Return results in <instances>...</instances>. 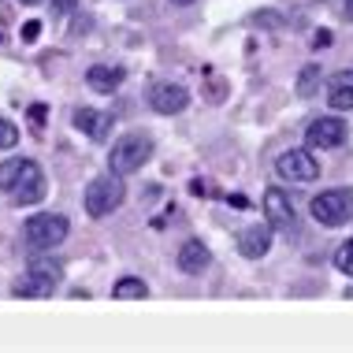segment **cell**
Instances as JSON below:
<instances>
[{"label": "cell", "mask_w": 353, "mask_h": 353, "mask_svg": "<svg viewBox=\"0 0 353 353\" xmlns=\"http://www.w3.org/2000/svg\"><path fill=\"white\" fill-rule=\"evenodd\" d=\"M335 268L353 279V238H346V242H342L339 250H335Z\"/></svg>", "instance_id": "19"}, {"label": "cell", "mask_w": 353, "mask_h": 353, "mask_svg": "<svg viewBox=\"0 0 353 353\" xmlns=\"http://www.w3.org/2000/svg\"><path fill=\"white\" fill-rule=\"evenodd\" d=\"M342 19H350V23H353V0H342Z\"/></svg>", "instance_id": "24"}, {"label": "cell", "mask_w": 353, "mask_h": 353, "mask_svg": "<svg viewBox=\"0 0 353 353\" xmlns=\"http://www.w3.org/2000/svg\"><path fill=\"white\" fill-rule=\"evenodd\" d=\"M123 79H127V71H123V68H108V63H97V68L85 71V82H90L97 93H112V90H119Z\"/></svg>", "instance_id": "14"}, {"label": "cell", "mask_w": 353, "mask_h": 353, "mask_svg": "<svg viewBox=\"0 0 353 353\" xmlns=\"http://www.w3.org/2000/svg\"><path fill=\"white\" fill-rule=\"evenodd\" d=\"M331 45V30H316L312 34V49H327Z\"/></svg>", "instance_id": "22"}, {"label": "cell", "mask_w": 353, "mask_h": 353, "mask_svg": "<svg viewBox=\"0 0 353 353\" xmlns=\"http://www.w3.org/2000/svg\"><path fill=\"white\" fill-rule=\"evenodd\" d=\"M52 290H56V283L41 279V275H34V272H26L23 279H19V283L12 286V294H15V298H49Z\"/></svg>", "instance_id": "15"}, {"label": "cell", "mask_w": 353, "mask_h": 353, "mask_svg": "<svg viewBox=\"0 0 353 353\" xmlns=\"http://www.w3.org/2000/svg\"><path fill=\"white\" fill-rule=\"evenodd\" d=\"M171 4H179V8H186V4H194V0H171Z\"/></svg>", "instance_id": "26"}, {"label": "cell", "mask_w": 353, "mask_h": 353, "mask_svg": "<svg viewBox=\"0 0 353 353\" xmlns=\"http://www.w3.org/2000/svg\"><path fill=\"white\" fill-rule=\"evenodd\" d=\"M327 104L335 112H353V71H342L327 82Z\"/></svg>", "instance_id": "13"}, {"label": "cell", "mask_w": 353, "mask_h": 353, "mask_svg": "<svg viewBox=\"0 0 353 353\" xmlns=\"http://www.w3.org/2000/svg\"><path fill=\"white\" fill-rule=\"evenodd\" d=\"M37 34H41V23H37V19H30V23L23 26V41H37Z\"/></svg>", "instance_id": "21"}, {"label": "cell", "mask_w": 353, "mask_h": 353, "mask_svg": "<svg viewBox=\"0 0 353 353\" xmlns=\"http://www.w3.org/2000/svg\"><path fill=\"white\" fill-rule=\"evenodd\" d=\"M71 8H74V4H71V0H56V12H60V15H68V12H71Z\"/></svg>", "instance_id": "25"}, {"label": "cell", "mask_w": 353, "mask_h": 353, "mask_svg": "<svg viewBox=\"0 0 353 353\" xmlns=\"http://www.w3.org/2000/svg\"><path fill=\"white\" fill-rule=\"evenodd\" d=\"M112 298H116V301H134L138 298L141 301V298H149V286L141 283L138 275H123V279L112 286Z\"/></svg>", "instance_id": "16"}, {"label": "cell", "mask_w": 353, "mask_h": 353, "mask_svg": "<svg viewBox=\"0 0 353 353\" xmlns=\"http://www.w3.org/2000/svg\"><path fill=\"white\" fill-rule=\"evenodd\" d=\"M68 231H71L68 216H60V212H37V216H30L23 223V242L30 245L34 253H49V250H56V245H63Z\"/></svg>", "instance_id": "3"}, {"label": "cell", "mask_w": 353, "mask_h": 353, "mask_svg": "<svg viewBox=\"0 0 353 353\" xmlns=\"http://www.w3.org/2000/svg\"><path fill=\"white\" fill-rule=\"evenodd\" d=\"M26 272L41 275V279H49V283H56V286H60V279H63V268H60V264H56V261H41V256H34Z\"/></svg>", "instance_id": "18"}, {"label": "cell", "mask_w": 353, "mask_h": 353, "mask_svg": "<svg viewBox=\"0 0 353 353\" xmlns=\"http://www.w3.org/2000/svg\"><path fill=\"white\" fill-rule=\"evenodd\" d=\"M19 4H41V0H19Z\"/></svg>", "instance_id": "27"}, {"label": "cell", "mask_w": 353, "mask_h": 353, "mask_svg": "<svg viewBox=\"0 0 353 353\" xmlns=\"http://www.w3.org/2000/svg\"><path fill=\"white\" fill-rule=\"evenodd\" d=\"M0 190L8 194L12 205H37L45 197V175L34 160L12 157L0 164Z\"/></svg>", "instance_id": "1"}, {"label": "cell", "mask_w": 353, "mask_h": 353, "mask_svg": "<svg viewBox=\"0 0 353 353\" xmlns=\"http://www.w3.org/2000/svg\"><path fill=\"white\" fill-rule=\"evenodd\" d=\"M309 212L320 227H342L353 216V197L346 190H323L320 197H312Z\"/></svg>", "instance_id": "5"}, {"label": "cell", "mask_w": 353, "mask_h": 353, "mask_svg": "<svg viewBox=\"0 0 353 353\" xmlns=\"http://www.w3.org/2000/svg\"><path fill=\"white\" fill-rule=\"evenodd\" d=\"M15 141H19V127L0 116V149H15Z\"/></svg>", "instance_id": "20"}, {"label": "cell", "mask_w": 353, "mask_h": 353, "mask_svg": "<svg viewBox=\"0 0 353 353\" xmlns=\"http://www.w3.org/2000/svg\"><path fill=\"white\" fill-rule=\"evenodd\" d=\"M30 119H34V127H45V104H34V108H30Z\"/></svg>", "instance_id": "23"}, {"label": "cell", "mask_w": 353, "mask_h": 353, "mask_svg": "<svg viewBox=\"0 0 353 353\" xmlns=\"http://www.w3.org/2000/svg\"><path fill=\"white\" fill-rule=\"evenodd\" d=\"M74 127H79L90 141H104L112 134V127H116V119H112L108 112H97V108H79L74 112Z\"/></svg>", "instance_id": "11"}, {"label": "cell", "mask_w": 353, "mask_h": 353, "mask_svg": "<svg viewBox=\"0 0 353 353\" xmlns=\"http://www.w3.org/2000/svg\"><path fill=\"white\" fill-rule=\"evenodd\" d=\"M179 268H183L186 275H201L208 264H212V253H208V245L205 242H197V238H190V242L179 245Z\"/></svg>", "instance_id": "12"}, {"label": "cell", "mask_w": 353, "mask_h": 353, "mask_svg": "<svg viewBox=\"0 0 353 353\" xmlns=\"http://www.w3.org/2000/svg\"><path fill=\"white\" fill-rule=\"evenodd\" d=\"M123 201H127V186H123V175H116V171L97 175L90 186H85V194H82V208H85L93 219L112 216Z\"/></svg>", "instance_id": "2"}, {"label": "cell", "mask_w": 353, "mask_h": 353, "mask_svg": "<svg viewBox=\"0 0 353 353\" xmlns=\"http://www.w3.org/2000/svg\"><path fill=\"white\" fill-rule=\"evenodd\" d=\"M152 157V138L145 134H123L116 145H112V157H108V171L116 175H134L149 164Z\"/></svg>", "instance_id": "4"}, {"label": "cell", "mask_w": 353, "mask_h": 353, "mask_svg": "<svg viewBox=\"0 0 353 353\" xmlns=\"http://www.w3.org/2000/svg\"><path fill=\"white\" fill-rule=\"evenodd\" d=\"M264 216H268L272 231H294V223H298L290 197H286V190H279V186L264 190Z\"/></svg>", "instance_id": "9"}, {"label": "cell", "mask_w": 353, "mask_h": 353, "mask_svg": "<svg viewBox=\"0 0 353 353\" xmlns=\"http://www.w3.org/2000/svg\"><path fill=\"white\" fill-rule=\"evenodd\" d=\"M275 171H279V179L286 183H316L320 179V160L312 157V149H286L279 152V160H275Z\"/></svg>", "instance_id": "6"}, {"label": "cell", "mask_w": 353, "mask_h": 353, "mask_svg": "<svg viewBox=\"0 0 353 353\" xmlns=\"http://www.w3.org/2000/svg\"><path fill=\"white\" fill-rule=\"evenodd\" d=\"M268 250H272V223H253L238 234V253L245 261H261Z\"/></svg>", "instance_id": "10"}, {"label": "cell", "mask_w": 353, "mask_h": 353, "mask_svg": "<svg viewBox=\"0 0 353 353\" xmlns=\"http://www.w3.org/2000/svg\"><path fill=\"white\" fill-rule=\"evenodd\" d=\"M342 141H346V123L339 116H320L309 123V130H305V145L312 152H323V149H339Z\"/></svg>", "instance_id": "7"}, {"label": "cell", "mask_w": 353, "mask_h": 353, "mask_svg": "<svg viewBox=\"0 0 353 353\" xmlns=\"http://www.w3.org/2000/svg\"><path fill=\"white\" fill-rule=\"evenodd\" d=\"M320 82H323V71L316 68V63L301 68V74H298V97H316Z\"/></svg>", "instance_id": "17"}, {"label": "cell", "mask_w": 353, "mask_h": 353, "mask_svg": "<svg viewBox=\"0 0 353 353\" xmlns=\"http://www.w3.org/2000/svg\"><path fill=\"white\" fill-rule=\"evenodd\" d=\"M149 104L152 112H160V116H179V112L190 104V90L179 82H157L149 90Z\"/></svg>", "instance_id": "8"}]
</instances>
